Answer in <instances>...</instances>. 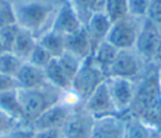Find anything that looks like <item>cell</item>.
<instances>
[{
	"mask_svg": "<svg viewBox=\"0 0 161 138\" xmlns=\"http://www.w3.org/2000/svg\"><path fill=\"white\" fill-rule=\"evenodd\" d=\"M135 48L140 56L153 60L161 58V26L145 18L140 26Z\"/></svg>",
	"mask_w": 161,
	"mask_h": 138,
	"instance_id": "cell-5",
	"label": "cell"
},
{
	"mask_svg": "<svg viewBox=\"0 0 161 138\" xmlns=\"http://www.w3.org/2000/svg\"><path fill=\"white\" fill-rule=\"evenodd\" d=\"M16 24V18L14 13V8L11 4L4 1L0 5V29Z\"/></svg>",
	"mask_w": 161,
	"mask_h": 138,
	"instance_id": "cell-28",
	"label": "cell"
},
{
	"mask_svg": "<svg viewBox=\"0 0 161 138\" xmlns=\"http://www.w3.org/2000/svg\"><path fill=\"white\" fill-rule=\"evenodd\" d=\"M83 26V23L78 15V13L74 10V8L69 3H64L60 9L58 10L50 29L63 36L69 35L78 29Z\"/></svg>",
	"mask_w": 161,
	"mask_h": 138,
	"instance_id": "cell-11",
	"label": "cell"
},
{
	"mask_svg": "<svg viewBox=\"0 0 161 138\" xmlns=\"http://www.w3.org/2000/svg\"><path fill=\"white\" fill-rule=\"evenodd\" d=\"M127 112L147 128L161 130V89L158 77H148L136 87Z\"/></svg>",
	"mask_w": 161,
	"mask_h": 138,
	"instance_id": "cell-1",
	"label": "cell"
},
{
	"mask_svg": "<svg viewBox=\"0 0 161 138\" xmlns=\"http://www.w3.org/2000/svg\"><path fill=\"white\" fill-rule=\"evenodd\" d=\"M55 59H57L58 64L60 65V68H62V69L64 70V73L67 74V77L72 80V79L74 78L75 73L78 72V69H79V66H80V64H82V60L78 59L77 56H74V55L67 53V51H64L59 58H55Z\"/></svg>",
	"mask_w": 161,
	"mask_h": 138,
	"instance_id": "cell-24",
	"label": "cell"
},
{
	"mask_svg": "<svg viewBox=\"0 0 161 138\" xmlns=\"http://www.w3.org/2000/svg\"><path fill=\"white\" fill-rule=\"evenodd\" d=\"M64 46L67 53L77 56L82 61L93 54V46L84 25L77 31L64 36Z\"/></svg>",
	"mask_w": 161,
	"mask_h": 138,
	"instance_id": "cell-14",
	"label": "cell"
},
{
	"mask_svg": "<svg viewBox=\"0 0 161 138\" xmlns=\"http://www.w3.org/2000/svg\"><path fill=\"white\" fill-rule=\"evenodd\" d=\"M91 138H126V124L119 115L94 119Z\"/></svg>",
	"mask_w": 161,
	"mask_h": 138,
	"instance_id": "cell-13",
	"label": "cell"
},
{
	"mask_svg": "<svg viewBox=\"0 0 161 138\" xmlns=\"http://www.w3.org/2000/svg\"><path fill=\"white\" fill-rule=\"evenodd\" d=\"M19 125L21 124L18 120H15L13 117H10L0 109V135H8L13 129H15Z\"/></svg>",
	"mask_w": 161,
	"mask_h": 138,
	"instance_id": "cell-29",
	"label": "cell"
},
{
	"mask_svg": "<svg viewBox=\"0 0 161 138\" xmlns=\"http://www.w3.org/2000/svg\"><path fill=\"white\" fill-rule=\"evenodd\" d=\"M16 90L18 89L0 93V109L4 110L10 117H13L15 120H18L21 125H25L23 120V113H21V108L19 104Z\"/></svg>",
	"mask_w": 161,
	"mask_h": 138,
	"instance_id": "cell-21",
	"label": "cell"
},
{
	"mask_svg": "<svg viewBox=\"0 0 161 138\" xmlns=\"http://www.w3.org/2000/svg\"><path fill=\"white\" fill-rule=\"evenodd\" d=\"M107 79V75L94 64L92 56L84 59L70 83V90L79 102H84L96 88Z\"/></svg>",
	"mask_w": 161,
	"mask_h": 138,
	"instance_id": "cell-3",
	"label": "cell"
},
{
	"mask_svg": "<svg viewBox=\"0 0 161 138\" xmlns=\"http://www.w3.org/2000/svg\"><path fill=\"white\" fill-rule=\"evenodd\" d=\"M138 30L136 19L128 15L111 25L106 40L118 50H130L135 48Z\"/></svg>",
	"mask_w": 161,
	"mask_h": 138,
	"instance_id": "cell-6",
	"label": "cell"
},
{
	"mask_svg": "<svg viewBox=\"0 0 161 138\" xmlns=\"http://www.w3.org/2000/svg\"><path fill=\"white\" fill-rule=\"evenodd\" d=\"M18 31H19V26L16 24L0 29V43L4 51H11Z\"/></svg>",
	"mask_w": 161,
	"mask_h": 138,
	"instance_id": "cell-26",
	"label": "cell"
},
{
	"mask_svg": "<svg viewBox=\"0 0 161 138\" xmlns=\"http://www.w3.org/2000/svg\"><path fill=\"white\" fill-rule=\"evenodd\" d=\"M36 39H38V44L42 45L54 59L59 58L65 51L64 36L53 31L52 29L42 33Z\"/></svg>",
	"mask_w": 161,
	"mask_h": 138,
	"instance_id": "cell-20",
	"label": "cell"
},
{
	"mask_svg": "<svg viewBox=\"0 0 161 138\" xmlns=\"http://www.w3.org/2000/svg\"><path fill=\"white\" fill-rule=\"evenodd\" d=\"M21 64H23V60L19 59L11 51H3L0 54V74L15 78Z\"/></svg>",
	"mask_w": 161,
	"mask_h": 138,
	"instance_id": "cell-23",
	"label": "cell"
},
{
	"mask_svg": "<svg viewBox=\"0 0 161 138\" xmlns=\"http://www.w3.org/2000/svg\"><path fill=\"white\" fill-rule=\"evenodd\" d=\"M118 51L119 50L116 46H113L107 40H103L102 43H99L97 45V48L93 50V54L91 56H92V60L94 61V64L107 75L108 69H109L111 64L113 63V60L116 59Z\"/></svg>",
	"mask_w": 161,
	"mask_h": 138,
	"instance_id": "cell-17",
	"label": "cell"
},
{
	"mask_svg": "<svg viewBox=\"0 0 161 138\" xmlns=\"http://www.w3.org/2000/svg\"><path fill=\"white\" fill-rule=\"evenodd\" d=\"M146 19L161 26V0H151Z\"/></svg>",
	"mask_w": 161,
	"mask_h": 138,
	"instance_id": "cell-30",
	"label": "cell"
},
{
	"mask_svg": "<svg viewBox=\"0 0 161 138\" xmlns=\"http://www.w3.org/2000/svg\"><path fill=\"white\" fill-rule=\"evenodd\" d=\"M151 0H127V6H128V15L140 19V18H146L148 6H150Z\"/></svg>",
	"mask_w": 161,
	"mask_h": 138,
	"instance_id": "cell-27",
	"label": "cell"
},
{
	"mask_svg": "<svg viewBox=\"0 0 161 138\" xmlns=\"http://www.w3.org/2000/svg\"><path fill=\"white\" fill-rule=\"evenodd\" d=\"M15 79H16L19 88H26V89L39 88V87L49 84L45 79L44 70L28 61H23L21 66L19 68L15 75Z\"/></svg>",
	"mask_w": 161,
	"mask_h": 138,
	"instance_id": "cell-16",
	"label": "cell"
},
{
	"mask_svg": "<svg viewBox=\"0 0 161 138\" xmlns=\"http://www.w3.org/2000/svg\"><path fill=\"white\" fill-rule=\"evenodd\" d=\"M18 99L23 113L25 125L36 119L43 112L62 100L63 92L58 88L47 84L39 88H18Z\"/></svg>",
	"mask_w": 161,
	"mask_h": 138,
	"instance_id": "cell-2",
	"label": "cell"
},
{
	"mask_svg": "<svg viewBox=\"0 0 161 138\" xmlns=\"http://www.w3.org/2000/svg\"><path fill=\"white\" fill-rule=\"evenodd\" d=\"M36 44H38V39L35 38L34 34L19 28L16 39H15L13 49H11V53L15 54L23 61H25L29 58L30 53L33 51V49L35 48Z\"/></svg>",
	"mask_w": 161,
	"mask_h": 138,
	"instance_id": "cell-19",
	"label": "cell"
},
{
	"mask_svg": "<svg viewBox=\"0 0 161 138\" xmlns=\"http://www.w3.org/2000/svg\"><path fill=\"white\" fill-rule=\"evenodd\" d=\"M83 25L87 30V34L94 50L99 43L106 40L112 23L103 11H93Z\"/></svg>",
	"mask_w": 161,
	"mask_h": 138,
	"instance_id": "cell-15",
	"label": "cell"
},
{
	"mask_svg": "<svg viewBox=\"0 0 161 138\" xmlns=\"http://www.w3.org/2000/svg\"><path fill=\"white\" fill-rule=\"evenodd\" d=\"M75 105L77 104H72L62 99L60 102L55 103L54 105L48 108L45 112H43L36 119H34L30 123L29 127L34 130L62 129Z\"/></svg>",
	"mask_w": 161,
	"mask_h": 138,
	"instance_id": "cell-7",
	"label": "cell"
},
{
	"mask_svg": "<svg viewBox=\"0 0 161 138\" xmlns=\"http://www.w3.org/2000/svg\"><path fill=\"white\" fill-rule=\"evenodd\" d=\"M94 118L84 110L82 103L75 105L65 124L60 129L63 138H91Z\"/></svg>",
	"mask_w": 161,
	"mask_h": 138,
	"instance_id": "cell-9",
	"label": "cell"
},
{
	"mask_svg": "<svg viewBox=\"0 0 161 138\" xmlns=\"http://www.w3.org/2000/svg\"><path fill=\"white\" fill-rule=\"evenodd\" d=\"M4 1H5V0H0V5H1V4L4 3Z\"/></svg>",
	"mask_w": 161,
	"mask_h": 138,
	"instance_id": "cell-37",
	"label": "cell"
},
{
	"mask_svg": "<svg viewBox=\"0 0 161 138\" xmlns=\"http://www.w3.org/2000/svg\"><path fill=\"white\" fill-rule=\"evenodd\" d=\"M78 8H82L83 10H93L98 0H74Z\"/></svg>",
	"mask_w": 161,
	"mask_h": 138,
	"instance_id": "cell-34",
	"label": "cell"
},
{
	"mask_svg": "<svg viewBox=\"0 0 161 138\" xmlns=\"http://www.w3.org/2000/svg\"><path fill=\"white\" fill-rule=\"evenodd\" d=\"M140 72L138 58L130 50H119L116 59L111 64L107 77H118L132 79Z\"/></svg>",
	"mask_w": 161,
	"mask_h": 138,
	"instance_id": "cell-12",
	"label": "cell"
},
{
	"mask_svg": "<svg viewBox=\"0 0 161 138\" xmlns=\"http://www.w3.org/2000/svg\"><path fill=\"white\" fill-rule=\"evenodd\" d=\"M52 59H54V58H53L42 45L36 44L35 48L33 49V51L30 53L29 58H28L25 61H28V63H30V64H33V65H35V66H38V68L44 69V68L50 63Z\"/></svg>",
	"mask_w": 161,
	"mask_h": 138,
	"instance_id": "cell-25",
	"label": "cell"
},
{
	"mask_svg": "<svg viewBox=\"0 0 161 138\" xmlns=\"http://www.w3.org/2000/svg\"><path fill=\"white\" fill-rule=\"evenodd\" d=\"M82 105L94 119L108 115H118L111 99L106 80L96 88V90L82 103Z\"/></svg>",
	"mask_w": 161,
	"mask_h": 138,
	"instance_id": "cell-10",
	"label": "cell"
},
{
	"mask_svg": "<svg viewBox=\"0 0 161 138\" xmlns=\"http://www.w3.org/2000/svg\"><path fill=\"white\" fill-rule=\"evenodd\" d=\"M106 84L116 108L117 114L126 113L132 103L136 87L133 85L132 79L118 78V77H107Z\"/></svg>",
	"mask_w": 161,
	"mask_h": 138,
	"instance_id": "cell-8",
	"label": "cell"
},
{
	"mask_svg": "<svg viewBox=\"0 0 161 138\" xmlns=\"http://www.w3.org/2000/svg\"><path fill=\"white\" fill-rule=\"evenodd\" d=\"M34 133L29 125H19L8 134V138H34Z\"/></svg>",
	"mask_w": 161,
	"mask_h": 138,
	"instance_id": "cell-31",
	"label": "cell"
},
{
	"mask_svg": "<svg viewBox=\"0 0 161 138\" xmlns=\"http://www.w3.org/2000/svg\"><path fill=\"white\" fill-rule=\"evenodd\" d=\"M103 13L112 24L128 16L127 0H104Z\"/></svg>",
	"mask_w": 161,
	"mask_h": 138,
	"instance_id": "cell-22",
	"label": "cell"
},
{
	"mask_svg": "<svg viewBox=\"0 0 161 138\" xmlns=\"http://www.w3.org/2000/svg\"><path fill=\"white\" fill-rule=\"evenodd\" d=\"M43 70H44L45 79H47V82L50 85L58 88L63 93L70 90V83H72V80L67 77V74L64 73V70L60 68V65L58 64L57 59H52L50 63Z\"/></svg>",
	"mask_w": 161,
	"mask_h": 138,
	"instance_id": "cell-18",
	"label": "cell"
},
{
	"mask_svg": "<svg viewBox=\"0 0 161 138\" xmlns=\"http://www.w3.org/2000/svg\"><path fill=\"white\" fill-rule=\"evenodd\" d=\"M18 88H19V85H18L16 79L14 77L0 74V93L8 92V90H14Z\"/></svg>",
	"mask_w": 161,
	"mask_h": 138,
	"instance_id": "cell-32",
	"label": "cell"
},
{
	"mask_svg": "<svg viewBox=\"0 0 161 138\" xmlns=\"http://www.w3.org/2000/svg\"><path fill=\"white\" fill-rule=\"evenodd\" d=\"M34 132V138H63L60 129H45Z\"/></svg>",
	"mask_w": 161,
	"mask_h": 138,
	"instance_id": "cell-33",
	"label": "cell"
},
{
	"mask_svg": "<svg viewBox=\"0 0 161 138\" xmlns=\"http://www.w3.org/2000/svg\"><path fill=\"white\" fill-rule=\"evenodd\" d=\"M3 51H4V50H3V46H1V43H0V54H1Z\"/></svg>",
	"mask_w": 161,
	"mask_h": 138,
	"instance_id": "cell-35",
	"label": "cell"
},
{
	"mask_svg": "<svg viewBox=\"0 0 161 138\" xmlns=\"http://www.w3.org/2000/svg\"><path fill=\"white\" fill-rule=\"evenodd\" d=\"M13 8L16 18V25L34 35L45 25L52 13V6L36 1L21 3L13 5Z\"/></svg>",
	"mask_w": 161,
	"mask_h": 138,
	"instance_id": "cell-4",
	"label": "cell"
},
{
	"mask_svg": "<svg viewBox=\"0 0 161 138\" xmlns=\"http://www.w3.org/2000/svg\"><path fill=\"white\" fill-rule=\"evenodd\" d=\"M0 138H8V135H0Z\"/></svg>",
	"mask_w": 161,
	"mask_h": 138,
	"instance_id": "cell-36",
	"label": "cell"
}]
</instances>
